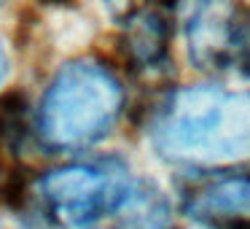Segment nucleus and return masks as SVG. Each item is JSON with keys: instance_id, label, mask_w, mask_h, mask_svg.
Segmentation results:
<instances>
[{"instance_id": "nucleus-1", "label": "nucleus", "mask_w": 250, "mask_h": 229, "mask_svg": "<svg viewBox=\"0 0 250 229\" xmlns=\"http://www.w3.org/2000/svg\"><path fill=\"white\" fill-rule=\"evenodd\" d=\"M148 135L162 159L183 167H215L250 157V87L194 84L153 108Z\"/></svg>"}, {"instance_id": "nucleus-2", "label": "nucleus", "mask_w": 250, "mask_h": 229, "mask_svg": "<svg viewBox=\"0 0 250 229\" xmlns=\"http://www.w3.org/2000/svg\"><path fill=\"white\" fill-rule=\"evenodd\" d=\"M121 111L124 87L108 65L73 60L57 70L35 114V135L46 148L78 151L110 135Z\"/></svg>"}, {"instance_id": "nucleus-3", "label": "nucleus", "mask_w": 250, "mask_h": 229, "mask_svg": "<svg viewBox=\"0 0 250 229\" xmlns=\"http://www.w3.org/2000/svg\"><path fill=\"white\" fill-rule=\"evenodd\" d=\"M132 186L135 181L126 164L116 157L67 162L38 181L46 213L67 229H81L103 216H116Z\"/></svg>"}, {"instance_id": "nucleus-4", "label": "nucleus", "mask_w": 250, "mask_h": 229, "mask_svg": "<svg viewBox=\"0 0 250 229\" xmlns=\"http://www.w3.org/2000/svg\"><path fill=\"white\" fill-rule=\"evenodd\" d=\"M186 38L199 68L245 73L250 68V8L221 0H183Z\"/></svg>"}, {"instance_id": "nucleus-5", "label": "nucleus", "mask_w": 250, "mask_h": 229, "mask_svg": "<svg viewBox=\"0 0 250 229\" xmlns=\"http://www.w3.org/2000/svg\"><path fill=\"white\" fill-rule=\"evenodd\" d=\"M183 210L212 229H250V173L196 170L183 186Z\"/></svg>"}, {"instance_id": "nucleus-6", "label": "nucleus", "mask_w": 250, "mask_h": 229, "mask_svg": "<svg viewBox=\"0 0 250 229\" xmlns=\"http://www.w3.org/2000/svg\"><path fill=\"white\" fill-rule=\"evenodd\" d=\"M126 60L137 70H159L167 62L169 49V24L156 11H137L124 24L121 35Z\"/></svg>"}, {"instance_id": "nucleus-7", "label": "nucleus", "mask_w": 250, "mask_h": 229, "mask_svg": "<svg viewBox=\"0 0 250 229\" xmlns=\"http://www.w3.org/2000/svg\"><path fill=\"white\" fill-rule=\"evenodd\" d=\"M119 229H167L169 202L148 181H135L129 197L119 207Z\"/></svg>"}, {"instance_id": "nucleus-8", "label": "nucleus", "mask_w": 250, "mask_h": 229, "mask_svg": "<svg viewBox=\"0 0 250 229\" xmlns=\"http://www.w3.org/2000/svg\"><path fill=\"white\" fill-rule=\"evenodd\" d=\"M6 76H8V54L3 49V44H0V84L6 81Z\"/></svg>"}, {"instance_id": "nucleus-9", "label": "nucleus", "mask_w": 250, "mask_h": 229, "mask_svg": "<svg viewBox=\"0 0 250 229\" xmlns=\"http://www.w3.org/2000/svg\"><path fill=\"white\" fill-rule=\"evenodd\" d=\"M46 3H57V0H46Z\"/></svg>"}, {"instance_id": "nucleus-10", "label": "nucleus", "mask_w": 250, "mask_h": 229, "mask_svg": "<svg viewBox=\"0 0 250 229\" xmlns=\"http://www.w3.org/2000/svg\"><path fill=\"white\" fill-rule=\"evenodd\" d=\"M3 3H6V0H0V6H3Z\"/></svg>"}]
</instances>
